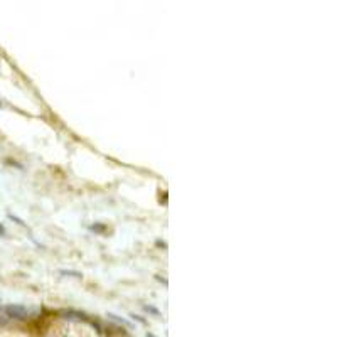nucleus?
<instances>
[{"instance_id":"1","label":"nucleus","mask_w":337,"mask_h":337,"mask_svg":"<svg viewBox=\"0 0 337 337\" xmlns=\"http://www.w3.org/2000/svg\"><path fill=\"white\" fill-rule=\"evenodd\" d=\"M5 312L9 317H12V319H25L27 317V309H25L24 305H17V304H12V305H7L5 307Z\"/></svg>"},{"instance_id":"2","label":"nucleus","mask_w":337,"mask_h":337,"mask_svg":"<svg viewBox=\"0 0 337 337\" xmlns=\"http://www.w3.org/2000/svg\"><path fill=\"white\" fill-rule=\"evenodd\" d=\"M9 218L12 219V221H16L19 226H22V228H27V225H25V221H24V219L19 218V216H14L12 213H9Z\"/></svg>"},{"instance_id":"3","label":"nucleus","mask_w":337,"mask_h":337,"mask_svg":"<svg viewBox=\"0 0 337 337\" xmlns=\"http://www.w3.org/2000/svg\"><path fill=\"white\" fill-rule=\"evenodd\" d=\"M59 273L61 275H73L74 278H81V273H79V271H74V270H59Z\"/></svg>"},{"instance_id":"4","label":"nucleus","mask_w":337,"mask_h":337,"mask_svg":"<svg viewBox=\"0 0 337 337\" xmlns=\"http://www.w3.org/2000/svg\"><path fill=\"white\" fill-rule=\"evenodd\" d=\"M90 229L94 231V233H103V231L107 229V228H105L103 225H91V226H90Z\"/></svg>"},{"instance_id":"5","label":"nucleus","mask_w":337,"mask_h":337,"mask_svg":"<svg viewBox=\"0 0 337 337\" xmlns=\"http://www.w3.org/2000/svg\"><path fill=\"white\" fill-rule=\"evenodd\" d=\"M143 309H145V310H150V312H154V314H158V310H157V309H155V307L145 305V307H143Z\"/></svg>"},{"instance_id":"6","label":"nucleus","mask_w":337,"mask_h":337,"mask_svg":"<svg viewBox=\"0 0 337 337\" xmlns=\"http://www.w3.org/2000/svg\"><path fill=\"white\" fill-rule=\"evenodd\" d=\"M155 280H158V282H162L164 285H167V280H165V278H160L158 275H155Z\"/></svg>"},{"instance_id":"7","label":"nucleus","mask_w":337,"mask_h":337,"mask_svg":"<svg viewBox=\"0 0 337 337\" xmlns=\"http://www.w3.org/2000/svg\"><path fill=\"white\" fill-rule=\"evenodd\" d=\"M0 234H5V228L2 225H0Z\"/></svg>"},{"instance_id":"8","label":"nucleus","mask_w":337,"mask_h":337,"mask_svg":"<svg viewBox=\"0 0 337 337\" xmlns=\"http://www.w3.org/2000/svg\"><path fill=\"white\" fill-rule=\"evenodd\" d=\"M0 107H2V103H0Z\"/></svg>"}]
</instances>
